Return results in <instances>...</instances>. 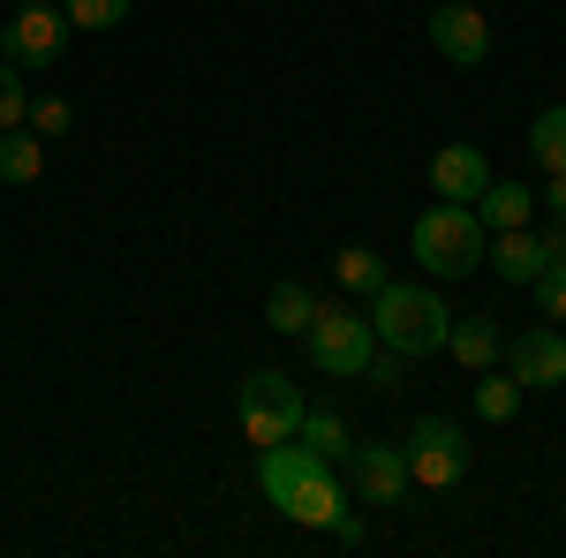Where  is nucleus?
Segmentation results:
<instances>
[{"label": "nucleus", "instance_id": "obj_1", "mask_svg": "<svg viewBox=\"0 0 566 558\" xmlns=\"http://www.w3.org/2000/svg\"><path fill=\"white\" fill-rule=\"evenodd\" d=\"M258 491H264V498H272L287 520H303V528H333V514L348 506V491H340L333 461H317L303 438L258 445Z\"/></svg>", "mask_w": 566, "mask_h": 558}, {"label": "nucleus", "instance_id": "obj_2", "mask_svg": "<svg viewBox=\"0 0 566 558\" xmlns=\"http://www.w3.org/2000/svg\"><path fill=\"white\" fill-rule=\"evenodd\" d=\"M446 325H453V309H446L438 287H423V280H386V287L370 295V333H378V347L446 355Z\"/></svg>", "mask_w": 566, "mask_h": 558}, {"label": "nucleus", "instance_id": "obj_3", "mask_svg": "<svg viewBox=\"0 0 566 558\" xmlns=\"http://www.w3.org/2000/svg\"><path fill=\"white\" fill-rule=\"evenodd\" d=\"M483 242H491L483 219L469 204H446V197L408 227V250H416V264L431 280H469V272H483Z\"/></svg>", "mask_w": 566, "mask_h": 558}, {"label": "nucleus", "instance_id": "obj_4", "mask_svg": "<svg viewBox=\"0 0 566 558\" xmlns=\"http://www.w3.org/2000/svg\"><path fill=\"white\" fill-rule=\"evenodd\" d=\"M303 347H310V370H317V378L355 386V378L370 370V355H378V333H370V317H355V309H325V302H317Z\"/></svg>", "mask_w": 566, "mask_h": 558}, {"label": "nucleus", "instance_id": "obj_5", "mask_svg": "<svg viewBox=\"0 0 566 558\" xmlns=\"http://www.w3.org/2000/svg\"><path fill=\"white\" fill-rule=\"evenodd\" d=\"M234 408H242V438L250 445H280V438H295V423H303V386L287 370H250L242 392H234Z\"/></svg>", "mask_w": 566, "mask_h": 558}, {"label": "nucleus", "instance_id": "obj_6", "mask_svg": "<svg viewBox=\"0 0 566 558\" xmlns=\"http://www.w3.org/2000/svg\"><path fill=\"white\" fill-rule=\"evenodd\" d=\"M76 39V23L61 15V0H15V15L0 23V61L15 69H53Z\"/></svg>", "mask_w": 566, "mask_h": 558}, {"label": "nucleus", "instance_id": "obj_7", "mask_svg": "<svg viewBox=\"0 0 566 558\" xmlns=\"http://www.w3.org/2000/svg\"><path fill=\"white\" fill-rule=\"evenodd\" d=\"M408 483H423V491H453L461 475H469V430L446 423V415H423V423L408 430Z\"/></svg>", "mask_w": 566, "mask_h": 558}, {"label": "nucleus", "instance_id": "obj_8", "mask_svg": "<svg viewBox=\"0 0 566 558\" xmlns=\"http://www.w3.org/2000/svg\"><path fill=\"white\" fill-rule=\"evenodd\" d=\"M506 370L522 378V392H552V386H566V340L536 317L522 340L506 347Z\"/></svg>", "mask_w": 566, "mask_h": 558}, {"label": "nucleus", "instance_id": "obj_9", "mask_svg": "<svg viewBox=\"0 0 566 558\" xmlns=\"http://www.w3.org/2000/svg\"><path fill=\"white\" fill-rule=\"evenodd\" d=\"M431 45L453 61V69H476L483 53H491V23H483L476 8H461V0H446L431 15Z\"/></svg>", "mask_w": 566, "mask_h": 558}, {"label": "nucleus", "instance_id": "obj_10", "mask_svg": "<svg viewBox=\"0 0 566 558\" xmlns=\"http://www.w3.org/2000/svg\"><path fill=\"white\" fill-rule=\"evenodd\" d=\"M348 461H355V491L370 506H392L408 491V453L400 445H348Z\"/></svg>", "mask_w": 566, "mask_h": 558}, {"label": "nucleus", "instance_id": "obj_11", "mask_svg": "<svg viewBox=\"0 0 566 558\" xmlns=\"http://www.w3.org/2000/svg\"><path fill=\"white\" fill-rule=\"evenodd\" d=\"M483 181H491V167H483L476 144H446V151L431 159V189L446 197V204H476Z\"/></svg>", "mask_w": 566, "mask_h": 558}, {"label": "nucleus", "instance_id": "obj_12", "mask_svg": "<svg viewBox=\"0 0 566 558\" xmlns=\"http://www.w3.org/2000/svg\"><path fill=\"white\" fill-rule=\"evenodd\" d=\"M483 264H491L506 287H528V280L544 272V242H536L528 227H506V234H491V242H483Z\"/></svg>", "mask_w": 566, "mask_h": 558}, {"label": "nucleus", "instance_id": "obj_13", "mask_svg": "<svg viewBox=\"0 0 566 558\" xmlns=\"http://www.w3.org/2000/svg\"><path fill=\"white\" fill-rule=\"evenodd\" d=\"M446 355L476 378V370H499L506 340H499V325H491V317H453V325H446Z\"/></svg>", "mask_w": 566, "mask_h": 558}, {"label": "nucleus", "instance_id": "obj_14", "mask_svg": "<svg viewBox=\"0 0 566 558\" xmlns=\"http://www.w3.org/2000/svg\"><path fill=\"white\" fill-rule=\"evenodd\" d=\"M469 212L483 219V234H506V227H528V212H536V197H528L522 181H483V197L469 204Z\"/></svg>", "mask_w": 566, "mask_h": 558}, {"label": "nucleus", "instance_id": "obj_15", "mask_svg": "<svg viewBox=\"0 0 566 558\" xmlns=\"http://www.w3.org/2000/svg\"><path fill=\"white\" fill-rule=\"evenodd\" d=\"M45 173V136L23 122V129H0V181L8 189H31Z\"/></svg>", "mask_w": 566, "mask_h": 558}, {"label": "nucleus", "instance_id": "obj_16", "mask_svg": "<svg viewBox=\"0 0 566 558\" xmlns=\"http://www.w3.org/2000/svg\"><path fill=\"white\" fill-rule=\"evenodd\" d=\"M310 317H317V295H310L303 280H280V287L264 295V325H272V333H287V340H303Z\"/></svg>", "mask_w": 566, "mask_h": 558}, {"label": "nucleus", "instance_id": "obj_17", "mask_svg": "<svg viewBox=\"0 0 566 558\" xmlns=\"http://www.w3.org/2000/svg\"><path fill=\"white\" fill-rule=\"evenodd\" d=\"M522 378H514V370H476V415L483 423H514V415H522Z\"/></svg>", "mask_w": 566, "mask_h": 558}, {"label": "nucleus", "instance_id": "obj_18", "mask_svg": "<svg viewBox=\"0 0 566 558\" xmlns=\"http://www.w3.org/2000/svg\"><path fill=\"white\" fill-rule=\"evenodd\" d=\"M295 438H303L310 453H317V461H348V423H340V415H333V408H303V423H295Z\"/></svg>", "mask_w": 566, "mask_h": 558}, {"label": "nucleus", "instance_id": "obj_19", "mask_svg": "<svg viewBox=\"0 0 566 558\" xmlns=\"http://www.w3.org/2000/svg\"><path fill=\"white\" fill-rule=\"evenodd\" d=\"M528 151H536L544 173H566V106H544V114L528 122Z\"/></svg>", "mask_w": 566, "mask_h": 558}, {"label": "nucleus", "instance_id": "obj_20", "mask_svg": "<svg viewBox=\"0 0 566 558\" xmlns=\"http://www.w3.org/2000/svg\"><path fill=\"white\" fill-rule=\"evenodd\" d=\"M333 280H340L348 295H378V287H386V264H378V250H363V242H355V250L333 257Z\"/></svg>", "mask_w": 566, "mask_h": 558}, {"label": "nucleus", "instance_id": "obj_21", "mask_svg": "<svg viewBox=\"0 0 566 558\" xmlns=\"http://www.w3.org/2000/svg\"><path fill=\"white\" fill-rule=\"evenodd\" d=\"M61 8H69V23H76V31H122L136 0H61Z\"/></svg>", "mask_w": 566, "mask_h": 558}, {"label": "nucleus", "instance_id": "obj_22", "mask_svg": "<svg viewBox=\"0 0 566 558\" xmlns=\"http://www.w3.org/2000/svg\"><path fill=\"white\" fill-rule=\"evenodd\" d=\"M23 114H31V84L15 61H0V129H23Z\"/></svg>", "mask_w": 566, "mask_h": 558}, {"label": "nucleus", "instance_id": "obj_23", "mask_svg": "<svg viewBox=\"0 0 566 558\" xmlns=\"http://www.w3.org/2000/svg\"><path fill=\"white\" fill-rule=\"evenodd\" d=\"M528 295L544 309V325H566V264H544V272L528 280Z\"/></svg>", "mask_w": 566, "mask_h": 558}, {"label": "nucleus", "instance_id": "obj_24", "mask_svg": "<svg viewBox=\"0 0 566 558\" xmlns=\"http://www.w3.org/2000/svg\"><path fill=\"white\" fill-rule=\"evenodd\" d=\"M23 122H31V129H39L45 144H53V136H69V129H76V106H69V98H31V114H23Z\"/></svg>", "mask_w": 566, "mask_h": 558}, {"label": "nucleus", "instance_id": "obj_25", "mask_svg": "<svg viewBox=\"0 0 566 558\" xmlns=\"http://www.w3.org/2000/svg\"><path fill=\"white\" fill-rule=\"evenodd\" d=\"M536 242H544V264H566V219H552Z\"/></svg>", "mask_w": 566, "mask_h": 558}, {"label": "nucleus", "instance_id": "obj_26", "mask_svg": "<svg viewBox=\"0 0 566 558\" xmlns=\"http://www.w3.org/2000/svg\"><path fill=\"white\" fill-rule=\"evenodd\" d=\"M544 212L566 219V173H544Z\"/></svg>", "mask_w": 566, "mask_h": 558}]
</instances>
